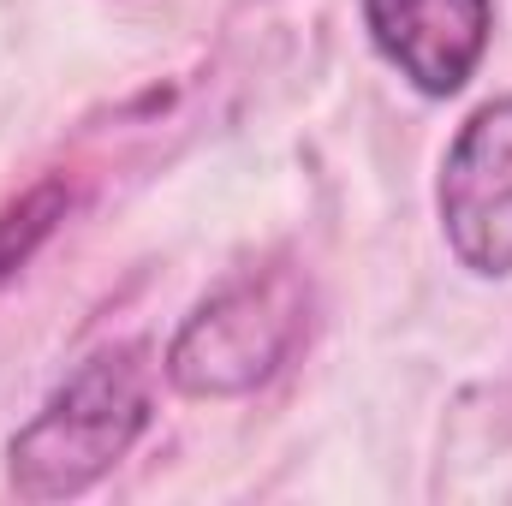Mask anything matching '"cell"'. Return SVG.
Wrapping results in <instances>:
<instances>
[{
	"label": "cell",
	"mask_w": 512,
	"mask_h": 506,
	"mask_svg": "<svg viewBox=\"0 0 512 506\" xmlns=\"http://www.w3.org/2000/svg\"><path fill=\"white\" fill-rule=\"evenodd\" d=\"M149 423V370L137 346L96 352L6 441V477L24 501H66L102 483Z\"/></svg>",
	"instance_id": "cell-1"
},
{
	"label": "cell",
	"mask_w": 512,
	"mask_h": 506,
	"mask_svg": "<svg viewBox=\"0 0 512 506\" xmlns=\"http://www.w3.org/2000/svg\"><path fill=\"white\" fill-rule=\"evenodd\" d=\"M435 209L453 256L471 274H512V96L477 108L459 126L441 161Z\"/></svg>",
	"instance_id": "cell-3"
},
{
	"label": "cell",
	"mask_w": 512,
	"mask_h": 506,
	"mask_svg": "<svg viewBox=\"0 0 512 506\" xmlns=\"http://www.w3.org/2000/svg\"><path fill=\"white\" fill-rule=\"evenodd\" d=\"M364 24L399 78H411L423 96H453L471 84L489 48L495 6L489 0H364Z\"/></svg>",
	"instance_id": "cell-4"
},
{
	"label": "cell",
	"mask_w": 512,
	"mask_h": 506,
	"mask_svg": "<svg viewBox=\"0 0 512 506\" xmlns=\"http://www.w3.org/2000/svg\"><path fill=\"white\" fill-rule=\"evenodd\" d=\"M304 340V286L286 268L245 274L203 298L167 346V381L191 399H239Z\"/></svg>",
	"instance_id": "cell-2"
},
{
	"label": "cell",
	"mask_w": 512,
	"mask_h": 506,
	"mask_svg": "<svg viewBox=\"0 0 512 506\" xmlns=\"http://www.w3.org/2000/svg\"><path fill=\"white\" fill-rule=\"evenodd\" d=\"M60 209H66V191L60 185H36L30 197H18L12 209H0V280H12V268L54 233Z\"/></svg>",
	"instance_id": "cell-5"
}]
</instances>
